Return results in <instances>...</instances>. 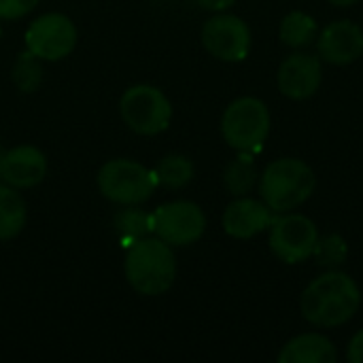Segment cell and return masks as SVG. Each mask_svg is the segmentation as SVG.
I'll list each match as a JSON object with an SVG mask.
<instances>
[{
  "instance_id": "1",
  "label": "cell",
  "mask_w": 363,
  "mask_h": 363,
  "mask_svg": "<svg viewBox=\"0 0 363 363\" xmlns=\"http://www.w3.org/2000/svg\"><path fill=\"white\" fill-rule=\"evenodd\" d=\"M362 304L357 283L338 270L315 279L300 298L302 317L317 328H338L355 317Z\"/></svg>"
},
{
  "instance_id": "2",
  "label": "cell",
  "mask_w": 363,
  "mask_h": 363,
  "mask_svg": "<svg viewBox=\"0 0 363 363\" xmlns=\"http://www.w3.org/2000/svg\"><path fill=\"white\" fill-rule=\"evenodd\" d=\"M123 270L132 289L143 296H160L174 283L177 259L162 238H140L128 247Z\"/></svg>"
},
{
  "instance_id": "3",
  "label": "cell",
  "mask_w": 363,
  "mask_h": 363,
  "mask_svg": "<svg viewBox=\"0 0 363 363\" xmlns=\"http://www.w3.org/2000/svg\"><path fill=\"white\" fill-rule=\"evenodd\" d=\"M315 170L298 157L274 160L259 177L262 200L274 213H287L298 208L315 194Z\"/></svg>"
},
{
  "instance_id": "4",
  "label": "cell",
  "mask_w": 363,
  "mask_h": 363,
  "mask_svg": "<svg viewBox=\"0 0 363 363\" xmlns=\"http://www.w3.org/2000/svg\"><path fill=\"white\" fill-rule=\"evenodd\" d=\"M221 134L225 143L240 153L259 151L270 134V113L264 100L253 96L234 100L223 113Z\"/></svg>"
},
{
  "instance_id": "5",
  "label": "cell",
  "mask_w": 363,
  "mask_h": 363,
  "mask_svg": "<svg viewBox=\"0 0 363 363\" xmlns=\"http://www.w3.org/2000/svg\"><path fill=\"white\" fill-rule=\"evenodd\" d=\"M155 172L132 160H111L98 172L100 194L123 206H136L151 198L155 189Z\"/></svg>"
},
{
  "instance_id": "6",
  "label": "cell",
  "mask_w": 363,
  "mask_h": 363,
  "mask_svg": "<svg viewBox=\"0 0 363 363\" xmlns=\"http://www.w3.org/2000/svg\"><path fill=\"white\" fill-rule=\"evenodd\" d=\"M119 113L125 125L143 136L164 132L172 119V104L162 89L153 85H134L123 91Z\"/></svg>"
},
{
  "instance_id": "7",
  "label": "cell",
  "mask_w": 363,
  "mask_h": 363,
  "mask_svg": "<svg viewBox=\"0 0 363 363\" xmlns=\"http://www.w3.org/2000/svg\"><path fill=\"white\" fill-rule=\"evenodd\" d=\"M206 230V217L202 208L187 200L162 204L151 215V232L170 247H187L202 238Z\"/></svg>"
},
{
  "instance_id": "8",
  "label": "cell",
  "mask_w": 363,
  "mask_h": 363,
  "mask_svg": "<svg viewBox=\"0 0 363 363\" xmlns=\"http://www.w3.org/2000/svg\"><path fill=\"white\" fill-rule=\"evenodd\" d=\"M319 230L306 215H281L270 225V249L285 264H302L313 257Z\"/></svg>"
},
{
  "instance_id": "9",
  "label": "cell",
  "mask_w": 363,
  "mask_h": 363,
  "mask_svg": "<svg viewBox=\"0 0 363 363\" xmlns=\"http://www.w3.org/2000/svg\"><path fill=\"white\" fill-rule=\"evenodd\" d=\"M77 45V28L62 13H47L34 19L26 32V47L38 60L57 62Z\"/></svg>"
},
{
  "instance_id": "10",
  "label": "cell",
  "mask_w": 363,
  "mask_h": 363,
  "mask_svg": "<svg viewBox=\"0 0 363 363\" xmlns=\"http://www.w3.org/2000/svg\"><path fill=\"white\" fill-rule=\"evenodd\" d=\"M206 51L223 62H242L251 51V30L236 15H215L202 28Z\"/></svg>"
},
{
  "instance_id": "11",
  "label": "cell",
  "mask_w": 363,
  "mask_h": 363,
  "mask_svg": "<svg viewBox=\"0 0 363 363\" xmlns=\"http://www.w3.org/2000/svg\"><path fill=\"white\" fill-rule=\"evenodd\" d=\"M323 79L321 60L311 53H294L281 66L277 74L279 89L291 100H306L317 94Z\"/></svg>"
},
{
  "instance_id": "12",
  "label": "cell",
  "mask_w": 363,
  "mask_h": 363,
  "mask_svg": "<svg viewBox=\"0 0 363 363\" xmlns=\"http://www.w3.org/2000/svg\"><path fill=\"white\" fill-rule=\"evenodd\" d=\"M317 51L319 57L336 64L347 66L357 62L363 55V30L349 19L334 21L323 28V32L317 38Z\"/></svg>"
},
{
  "instance_id": "13",
  "label": "cell",
  "mask_w": 363,
  "mask_h": 363,
  "mask_svg": "<svg viewBox=\"0 0 363 363\" xmlns=\"http://www.w3.org/2000/svg\"><path fill=\"white\" fill-rule=\"evenodd\" d=\"M277 219L274 211L264 200L253 198H236L223 213V230L232 238H253L264 230H270L272 221Z\"/></svg>"
},
{
  "instance_id": "14",
  "label": "cell",
  "mask_w": 363,
  "mask_h": 363,
  "mask_svg": "<svg viewBox=\"0 0 363 363\" xmlns=\"http://www.w3.org/2000/svg\"><path fill=\"white\" fill-rule=\"evenodd\" d=\"M47 174V157L32 145H19L2 157V181L15 189L38 185Z\"/></svg>"
},
{
  "instance_id": "15",
  "label": "cell",
  "mask_w": 363,
  "mask_h": 363,
  "mask_svg": "<svg viewBox=\"0 0 363 363\" xmlns=\"http://www.w3.org/2000/svg\"><path fill=\"white\" fill-rule=\"evenodd\" d=\"M281 363H336L334 342L321 334H302L289 340L277 357Z\"/></svg>"
},
{
  "instance_id": "16",
  "label": "cell",
  "mask_w": 363,
  "mask_h": 363,
  "mask_svg": "<svg viewBox=\"0 0 363 363\" xmlns=\"http://www.w3.org/2000/svg\"><path fill=\"white\" fill-rule=\"evenodd\" d=\"M26 225V202L11 185H0V240L15 238Z\"/></svg>"
},
{
  "instance_id": "17",
  "label": "cell",
  "mask_w": 363,
  "mask_h": 363,
  "mask_svg": "<svg viewBox=\"0 0 363 363\" xmlns=\"http://www.w3.org/2000/svg\"><path fill=\"white\" fill-rule=\"evenodd\" d=\"M317 38V21L315 17L302 13V11H291L285 15L281 23V40L287 47L302 49L308 47Z\"/></svg>"
},
{
  "instance_id": "18",
  "label": "cell",
  "mask_w": 363,
  "mask_h": 363,
  "mask_svg": "<svg viewBox=\"0 0 363 363\" xmlns=\"http://www.w3.org/2000/svg\"><path fill=\"white\" fill-rule=\"evenodd\" d=\"M255 181H257V168H255L249 153L242 151V155H238L236 160H232L225 166L223 183H225V189L232 196H236V198L247 196L255 187Z\"/></svg>"
},
{
  "instance_id": "19",
  "label": "cell",
  "mask_w": 363,
  "mask_h": 363,
  "mask_svg": "<svg viewBox=\"0 0 363 363\" xmlns=\"http://www.w3.org/2000/svg\"><path fill=\"white\" fill-rule=\"evenodd\" d=\"M194 179V164L185 155H166L155 168V181L168 189H181Z\"/></svg>"
},
{
  "instance_id": "20",
  "label": "cell",
  "mask_w": 363,
  "mask_h": 363,
  "mask_svg": "<svg viewBox=\"0 0 363 363\" xmlns=\"http://www.w3.org/2000/svg\"><path fill=\"white\" fill-rule=\"evenodd\" d=\"M115 230L121 238V242L125 247H130L132 242L145 238L151 232V215L136 211V208H128L115 215Z\"/></svg>"
},
{
  "instance_id": "21",
  "label": "cell",
  "mask_w": 363,
  "mask_h": 363,
  "mask_svg": "<svg viewBox=\"0 0 363 363\" xmlns=\"http://www.w3.org/2000/svg\"><path fill=\"white\" fill-rule=\"evenodd\" d=\"M347 255H349V245L340 234H330L325 238H319L315 253H313L315 262L330 270H334L336 266H342L347 262Z\"/></svg>"
},
{
  "instance_id": "22",
  "label": "cell",
  "mask_w": 363,
  "mask_h": 363,
  "mask_svg": "<svg viewBox=\"0 0 363 363\" xmlns=\"http://www.w3.org/2000/svg\"><path fill=\"white\" fill-rule=\"evenodd\" d=\"M40 77H43V68L38 64V57L30 51L21 53L17 57V64H15V72H13V79L17 83V87L21 91H34L40 83Z\"/></svg>"
},
{
  "instance_id": "23",
  "label": "cell",
  "mask_w": 363,
  "mask_h": 363,
  "mask_svg": "<svg viewBox=\"0 0 363 363\" xmlns=\"http://www.w3.org/2000/svg\"><path fill=\"white\" fill-rule=\"evenodd\" d=\"M38 0H0V19H17L28 15Z\"/></svg>"
},
{
  "instance_id": "24",
  "label": "cell",
  "mask_w": 363,
  "mask_h": 363,
  "mask_svg": "<svg viewBox=\"0 0 363 363\" xmlns=\"http://www.w3.org/2000/svg\"><path fill=\"white\" fill-rule=\"evenodd\" d=\"M347 359L351 363H363V330H359L351 338L349 349H347Z\"/></svg>"
},
{
  "instance_id": "25",
  "label": "cell",
  "mask_w": 363,
  "mask_h": 363,
  "mask_svg": "<svg viewBox=\"0 0 363 363\" xmlns=\"http://www.w3.org/2000/svg\"><path fill=\"white\" fill-rule=\"evenodd\" d=\"M236 0H198V4L206 11H225L234 4Z\"/></svg>"
},
{
  "instance_id": "26",
  "label": "cell",
  "mask_w": 363,
  "mask_h": 363,
  "mask_svg": "<svg viewBox=\"0 0 363 363\" xmlns=\"http://www.w3.org/2000/svg\"><path fill=\"white\" fill-rule=\"evenodd\" d=\"M328 2H332L334 6H351V4H355L359 0H328Z\"/></svg>"
},
{
  "instance_id": "27",
  "label": "cell",
  "mask_w": 363,
  "mask_h": 363,
  "mask_svg": "<svg viewBox=\"0 0 363 363\" xmlns=\"http://www.w3.org/2000/svg\"><path fill=\"white\" fill-rule=\"evenodd\" d=\"M2 157H4V151L0 149V179H2Z\"/></svg>"
},
{
  "instance_id": "28",
  "label": "cell",
  "mask_w": 363,
  "mask_h": 363,
  "mask_svg": "<svg viewBox=\"0 0 363 363\" xmlns=\"http://www.w3.org/2000/svg\"><path fill=\"white\" fill-rule=\"evenodd\" d=\"M0 34H2V30H0Z\"/></svg>"
}]
</instances>
